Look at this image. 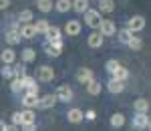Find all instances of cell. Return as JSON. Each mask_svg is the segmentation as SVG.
<instances>
[{
	"instance_id": "6da1fadb",
	"label": "cell",
	"mask_w": 151,
	"mask_h": 131,
	"mask_svg": "<svg viewBox=\"0 0 151 131\" xmlns=\"http://www.w3.org/2000/svg\"><path fill=\"white\" fill-rule=\"evenodd\" d=\"M83 14H85V24H87V26H91V28H97L99 22L103 20V18H101V12L93 10V8H87Z\"/></svg>"
},
{
	"instance_id": "7a4b0ae2",
	"label": "cell",
	"mask_w": 151,
	"mask_h": 131,
	"mask_svg": "<svg viewBox=\"0 0 151 131\" xmlns=\"http://www.w3.org/2000/svg\"><path fill=\"white\" fill-rule=\"evenodd\" d=\"M55 79V69L50 65H42L36 69V81H45V83H50Z\"/></svg>"
},
{
	"instance_id": "3957f363",
	"label": "cell",
	"mask_w": 151,
	"mask_h": 131,
	"mask_svg": "<svg viewBox=\"0 0 151 131\" xmlns=\"http://www.w3.org/2000/svg\"><path fill=\"white\" fill-rule=\"evenodd\" d=\"M131 123H133V129H149L151 127V121H149V115L147 113H137L135 111Z\"/></svg>"
},
{
	"instance_id": "277c9868",
	"label": "cell",
	"mask_w": 151,
	"mask_h": 131,
	"mask_svg": "<svg viewBox=\"0 0 151 131\" xmlns=\"http://www.w3.org/2000/svg\"><path fill=\"white\" fill-rule=\"evenodd\" d=\"M97 28H99V32H101L103 36H113L117 32L115 22H113V20H109V18H103V20L99 22V26H97Z\"/></svg>"
},
{
	"instance_id": "5b68a950",
	"label": "cell",
	"mask_w": 151,
	"mask_h": 131,
	"mask_svg": "<svg viewBox=\"0 0 151 131\" xmlns=\"http://www.w3.org/2000/svg\"><path fill=\"white\" fill-rule=\"evenodd\" d=\"M63 38H58V40H52V42H48V47L45 48V53H47L48 57H52V59H57L60 57V53H63Z\"/></svg>"
},
{
	"instance_id": "8992f818",
	"label": "cell",
	"mask_w": 151,
	"mask_h": 131,
	"mask_svg": "<svg viewBox=\"0 0 151 131\" xmlns=\"http://www.w3.org/2000/svg\"><path fill=\"white\" fill-rule=\"evenodd\" d=\"M127 28L131 32H141L145 28V18L143 16H131L129 22H127Z\"/></svg>"
},
{
	"instance_id": "52a82bcc",
	"label": "cell",
	"mask_w": 151,
	"mask_h": 131,
	"mask_svg": "<svg viewBox=\"0 0 151 131\" xmlns=\"http://www.w3.org/2000/svg\"><path fill=\"white\" fill-rule=\"evenodd\" d=\"M57 99L58 101H63V103H69V101H73V89H70L69 85H60L57 89Z\"/></svg>"
},
{
	"instance_id": "ba28073f",
	"label": "cell",
	"mask_w": 151,
	"mask_h": 131,
	"mask_svg": "<svg viewBox=\"0 0 151 131\" xmlns=\"http://www.w3.org/2000/svg\"><path fill=\"white\" fill-rule=\"evenodd\" d=\"M57 95L55 93H48V95H45V97H38V105L36 107H40V109H52L55 105H57Z\"/></svg>"
},
{
	"instance_id": "9c48e42d",
	"label": "cell",
	"mask_w": 151,
	"mask_h": 131,
	"mask_svg": "<svg viewBox=\"0 0 151 131\" xmlns=\"http://www.w3.org/2000/svg\"><path fill=\"white\" fill-rule=\"evenodd\" d=\"M18 30H20V36H22V38H35L36 36V28H35L32 22H28V24L18 22Z\"/></svg>"
},
{
	"instance_id": "30bf717a",
	"label": "cell",
	"mask_w": 151,
	"mask_h": 131,
	"mask_svg": "<svg viewBox=\"0 0 151 131\" xmlns=\"http://www.w3.org/2000/svg\"><path fill=\"white\" fill-rule=\"evenodd\" d=\"M4 38H6V42L8 45H18L20 40H22V36H20V30H18V26H14V28H10L6 35H4Z\"/></svg>"
},
{
	"instance_id": "8fae6325",
	"label": "cell",
	"mask_w": 151,
	"mask_h": 131,
	"mask_svg": "<svg viewBox=\"0 0 151 131\" xmlns=\"http://www.w3.org/2000/svg\"><path fill=\"white\" fill-rule=\"evenodd\" d=\"M65 32L69 36H79L81 35V22L79 20H69L67 26H65Z\"/></svg>"
},
{
	"instance_id": "7c38bea8",
	"label": "cell",
	"mask_w": 151,
	"mask_h": 131,
	"mask_svg": "<svg viewBox=\"0 0 151 131\" xmlns=\"http://www.w3.org/2000/svg\"><path fill=\"white\" fill-rule=\"evenodd\" d=\"M103 38H105V36L101 35V32H91L89 38H87V42H89V47H91V48H101V47H103Z\"/></svg>"
},
{
	"instance_id": "4fadbf2b",
	"label": "cell",
	"mask_w": 151,
	"mask_h": 131,
	"mask_svg": "<svg viewBox=\"0 0 151 131\" xmlns=\"http://www.w3.org/2000/svg\"><path fill=\"white\" fill-rule=\"evenodd\" d=\"M107 89H109V93H113V95H119V93H123V89H125V81L113 79V81H109Z\"/></svg>"
},
{
	"instance_id": "5bb4252c",
	"label": "cell",
	"mask_w": 151,
	"mask_h": 131,
	"mask_svg": "<svg viewBox=\"0 0 151 131\" xmlns=\"http://www.w3.org/2000/svg\"><path fill=\"white\" fill-rule=\"evenodd\" d=\"M91 79H93V71H91V69H87V67H81V69H79V71H77V81H79V83H87V81H91Z\"/></svg>"
},
{
	"instance_id": "9a60e30c",
	"label": "cell",
	"mask_w": 151,
	"mask_h": 131,
	"mask_svg": "<svg viewBox=\"0 0 151 131\" xmlns=\"http://www.w3.org/2000/svg\"><path fill=\"white\" fill-rule=\"evenodd\" d=\"M0 60H2L4 65H12V63L16 60V53H14V48H4L2 55H0Z\"/></svg>"
},
{
	"instance_id": "2e32d148",
	"label": "cell",
	"mask_w": 151,
	"mask_h": 131,
	"mask_svg": "<svg viewBox=\"0 0 151 131\" xmlns=\"http://www.w3.org/2000/svg\"><path fill=\"white\" fill-rule=\"evenodd\" d=\"M133 109H135L137 113H147V111H149V101H147L145 97H139V99H135Z\"/></svg>"
},
{
	"instance_id": "e0dca14e",
	"label": "cell",
	"mask_w": 151,
	"mask_h": 131,
	"mask_svg": "<svg viewBox=\"0 0 151 131\" xmlns=\"http://www.w3.org/2000/svg\"><path fill=\"white\" fill-rule=\"evenodd\" d=\"M85 85H87V93H89V95H93V97H97L99 93H101V89H103V87H101V83H99V81H95V79L87 81Z\"/></svg>"
},
{
	"instance_id": "ac0fdd59",
	"label": "cell",
	"mask_w": 151,
	"mask_h": 131,
	"mask_svg": "<svg viewBox=\"0 0 151 131\" xmlns=\"http://www.w3.org/2000/svg\"><path fill=\"white\" fill-rule=\"evenodd\" d=\"M111 75H113V79H119V81H127L129 79V71H127V67H123V65H119Z\"/></svg>"
},
{
	"instance_id": "d6986e66",
	"label": "cell",
	"mask_w": 151,
	"mask_h": 131,
	"mask_svg": "<svg viewBox=\"0 0 151 131\" xmlns=\"http://www.w3.org/2000/svg\"><path fill=\"white\" fill-rule=\"evenodd\" d=\"M67 121L69 123H81L83 121V111L81 109H70L67 113Z\"/></svg>"
},
{
	"instance_id": "ffe728a7",
	"label": "cell",
	"mask_w": 151,
	"mask_h": 131,
	"mask_svg": "<svg viewBox=\"0 0 151 131\" xmlns=\"http://www.w3.org/2000/svg\"><path fill=\"white\" fill-rule=\"evenodd\" d=\"M45 36H47L48 42H52V40H58V38H63V36H60V28H58V26H48V30L45 32Z\"/></svg>"
},
{
	"instance_id": "44dd1931",
	"label": "cell",
	"mask_w": 151,
	"mask_h": 131,
	"mask_svg": "<svg viewBox=\"0 0 151 131\" xmlns=\"http://www.w3.org/2000/svg\"><path fill=\"white\" fill-rule=\"evenodd\" d=\"M10 91L12 93H20V91H24L22 77H12L10 79Z\"/></svg>"
},
{
	"instance_id": "7402d4cb",
	"label": "cell",
	"mask_w": 151,
	"mask_h": 131,
	"mask_svg": "<svg viewBox=\"0 0 151 131\" xmlns=\"http://www.w3.org/2000/svg\"><path fill=\"white\" fill-rule=\"evenodd\" d=\"M36 113L32 111L30 107H24V111H20V119H22V125H26V123H30V121H35Z\"/></svg>"
},
{
	"instance_id": "603a6c76",
	"label": "cell",
	"mask_w": 151,
	"mask_h": 131,
	"mask_svg": "<svg viewBox=\"0 0 151 131\" xmlns=\"http://www.w3.org/2000/svg\"><path fill=\"white\" fill-rule=\"evenodd\" d=\"M36 105H38V95H26L22 97V107H30V109H35Z\"/></svg>"
},
{
	"instance_id": "cb8c5ba5",
	"label": "cell",
	"mask_w": 151,
	"mask_h": 131,
	"mask_svg": "<svg viewBox=\"0 0 151 131\" xmlns=\"http://www.w3.org/2000/svg\"><path fill=\"white\" fill-rule=\"evenodd\" d=\"M55 8L58 12H69V10H73V0H57Z\"/></svg>"
},
{
	"instance_id": "d4e9b609",
	"label": "cell",
	"mask_w": 151,
	"mask_h": 131,
	"mask_svg": "<svg viewBox=\"0 0 151 131\" xmlns=\"http://www.w3.org/2000/svg\"><path fill=\"white\" fill-rule=\"evenodd\" d=\"M123 125H125V115H123V113H115V115L111 117V127L121 129Z\"/></svg>"
},
{
	"instance_id": "484cf974",
	"label": "cell",
	"mask_w": 151,
	"mask_h": 131,
	"mask_svg": "<svg viewBox=\"0 0 151 131\" xmlns=\"http://www.w3.org/2000/svg\"><path fill=\"white\" fill-rule=\"evenodd\" d=\"M36 8L40 12H50L55 8V4H52V0H36Z\"/></svg>"
},
{
	"instance_id": "4316f807",
	"label": "cell",
	"mask_w": 151,
	"mask_h": 131,
	"mask_svg": "<svg viewBox=\"0 0 151 131\" xmlns=\"http://www.w3.org/2000/svg\"><path fill=\"white\" fill-rule=\"evenodd\" d=\"M115 2L113 0H99V12H113Z\"/></svg>"
},
{
	"instance_id": "83f0119b",
	"label": "cell",
	"mask_w": 151,
	"mask_h": 131,
	"mask_svg": "<svg viewBox=\"0 0 151 131\" xmlns=\"http://www.w3.org/2000/svg\"><path fill=\"white\" fill-rule=\"evenodd\" d=\"M127 47L131 48V50H141V47H143V40H141L139 36H131V38H129L127 40Z\"/></svg>"
},
{
	"instance_id": "f1b7e54d",
	"label": "cell",
	"mask_w": 151,
	"mask_h": 131,
	"mask_svg": "<svg viewBox=\"0 0 151 131\" xmlns=\"http://www.w3.org/2000/svg\"><path fill=\"white\" fill-rule=\"evenodd\" d=\"M32 18H35L32 10H22L20 14H18V22H20V24H28V22H32Z\"/></svg>"
},
{
	"instance_id": "f546056e",
	"label": "cell",
	"mask_w": 151,
	"mask_h": 131,
	"mask_svg": "<svg viewBox=\"0 0 151 131\" xmlns=\"http://www.w3.org/2000/svg\"><path fill=\"white\" fill-rule=\"evenodd\" d=\"M89 8V0H73V10L75 12H85Z\"/></svg>"
},
{
	"instance_id": "4dcf8cb0",
	"label": "cell",
	"mask_w": 151,
	"mask_h": 131,
	"mask_svg": "<svg viewBox=\"0 0 151 131\" xmlns=\"http://www.w3.org/2000/svg\"><path fill=\"white\" fill-rule=\"evenodd\" d=\"M115 35L119 36V40H121L123 45H127V40H129V38H131V36H133V35H135V32H131V30H129L127 26H125L123 30H119V32H115Z\"/></svg>"
},
{
	"instance_id": "1f68e13d",
	"label": "cell",
	"mask_w": 151,
	"mask_h": 131,
	"mask_svg": "<svg viewBox=\"0 0 151 131\" xmlns=\"http://www.w3.org/2000/svg\"><path fill=\"white\" fill-rule=\"evenodd\" d=\"M35 59H36L35 48H24L22 50V63H32Z\"/></svg>"
},
{
	"instance_id": "d6a6232c",
	"label": "cell",
	"mask_w": 151,
	"mask_h": 131,
	"mask_svg": "<svg viewBox=\"0 0 151 131\" xmlns=\"http://www.w3.org/2000/svg\"><path fill=\"white\" fill-rule=\"evenodd\" d=\"M48 26H50V24H48L47 20H45V18H42V20H38V22H35L36 35H45V32H47V30H48Z\"/></svg>"
},
{
	"instance_id": "836d02e7",
	"label": "cell",
	"mask_w": 151,
	"mask_h": 131,
	"mask_svg": "<svg viewBox=\"0 0 151 131\" xmlns=\"http://www.w3.org/2000/svg\"><path fill=\"white\" fill-rule=\"evenodd\" d=\"M12 71H14V77H24L26 75V67H24V63H18V65L12 63Z\"/></svg>"
},
{
	"instance_id": "e575fe53",
	"label": "cell",
	"mask_w": 151,
	"mask_h": 131,
	"mask_svg": "<svg viewBox=\"0 0 151 131\" xmlns=\"http://www.w3.org/2000/svg\"><path fill=\"white\" fill-rule=\"evenodd\" d=\"M0 75H2L4 79H12V77H14V71H12V65H4V67H2V71H0Z\"/></svg>"
},
{
	"instance_id": "d590c367",
	"label": "cell",
	"mask_w": 151,
	"mask_h": 131,
	"mask_svg": "<svg viewBox=\"0 0 151 131\" xmlns=\"http://www.w3.org/2000/svg\"><path fill=\"white\" fill-rule=\"evenodd\" d=\"M24 91H26L28 95H38V93H40V89H38V83H32V85H28V87H24Z\"/></svg>"
},
{
	"instance_id": "8d00e7d4",
	"label": "cell",
	"mask_w": 151,
	"mask_h": 131,
	"mask_svg": "<svg viewBox=\"0 0 151 131\" xmlns=\"http://www.w3.org/2000/svg\"><path fill=\"white\" fill-rule=\"evenodd\" d=\"M119 65H121L119 60L111 59V60H107V65H105V69H107V71H109V73H113V71H115V69H117V67H119Z\"/></svg>"
},
{
	"instance_id": "74e56055",
	"label": "cell",
	"mask_w": 151,
	"mask_h": 131,
	"mask_svg": "<svg viewBox=\"0 0 151 131\" xmlns=\"http://www.w3.org/2000/svg\"><path fill=\"white\" fill-rule=\"evenodd\" d=\"M83 119H87V121H95V119H97V113H95L93 109H89V111H85V113H83Z\"/></svg>"
},
{
	"instance_id": "f35d334b",
	"label": "cell",
	"mask_w": 151,
	"mask_h": 131,
	"mask_svg": "<svg viewBox=\"0 0 151 131\" xmlns=\"http://www.w3.org/2000/svg\"><path fill=\"white\" fill-rule=\"evenodd\" d=\"M12 123L18 127V125H22V119H20V111L18 113H12Z\"/></svg>"
},
{
	"instance_id": "ab89813d",
	"label": "cell",
	"mask_w": 151,
	"mask_h": 131,
	"mask_svg": "<svg viewBox=\"0 0 151 131\" xmlns=\"http://www.w3.org/2000/svg\"><path fill=\"white\" fill-rule=\"evenodd\" d=\"M26 131H36V123L35 121H30V123H26V125H22Z\"/></svg>"
},
{
	"instance_id": "60d3db41",
	"label": "cell",
	"mask_w": 151,
	"mask_h": 131,
	"mask_svg": "<svg viewBox=\"0 0 151 131\" xmlns=\"http://www.w3.org/2000/svg\"><path fill=\"white\" fill-rule=\"evenodd\" d=\"M10 6V0H0V10H6Z\"/></svg>"
},
{
	"instance_id": "b9f144b4",
	"label": "cell",
	"mask_w": 151,
	"mask_h": 131,
	"mask_svg": "<svg viewBox=\"0 0 151 131\" xmlns=\"http://www.w3.org/2000/svg\"><path fill=\"white\" fill-rule=\"evenodd\" d=\"M0 131H6V123H4L2 119H0Z\"/></svg>"
},
{
	"instance_id": "7bdbcfd3",
	"label": "cell",
	"mask_w": 151,
	"mask_h": 131,
	"mask_svg": "<svg viewBox=\"0 0 151 131\" xmlns=\"http://www.w3.org/2000/svg\"><path fill=\"white\" fill-rule=\"evenodd\" d=\"M89 2H91V0H89Z\"/></svg>"
}]
</instances>
